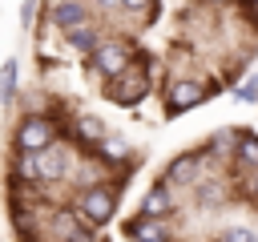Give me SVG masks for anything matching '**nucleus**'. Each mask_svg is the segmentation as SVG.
<instances>
[{"label": "nucleus", "instance_id": "obj_1", "mask_svg": "<svg viewBox=\"0 0 258 242\" xmlns=\"http://www.w3.org/2000/svg\"><path fill=\"white\" fill-rule=\"evenodd\" d=\"M105 97H109L113 105H121V109H133V105H141V101L149 97V65L141 60L133 73L125 69V73L109 77V89H105Z\"/></svg>", "mask_w": 258, "mask_h": 242}, {"label": "nucleus", "instance_id": "obj_2", "mask_svg": "<svg viewBox=\"0 0 258 242\" xmlns=\"http://www.w3.org/2000/svg\"><path fill=\"white\" fill-rule=\"evenodd\" d=\"M77 214L89 226H105L117 214V190L113 186H85V194L77 198Z\"/></svg>", "mask_w": 258, "mask_h": 242}, {"label": "nucleus", "instance_id": "obj_3", "mask_svg": "<svg viewBox=\"0 0 258 242\" xmlns=\"http://www.w3.org/2000/svg\"><path fill=\"white\" fill-rule=\"evenodd\" d=\"M16 149L20 153H36V149H44V145H52L56 141V121L52 117H44V113H28L20 125H16Z\"/></svg>", "mask_w": 258, "mask_h": 242}, {"label": "nucleus", "instance_id": "obj_4", "mask_svg": "<svg viewBox=\"0 0 258 242\" xmlns=\"http://www.w3.org/2000/svg\"><path fill=\"white\" fill-rule=\"evenodd\" d=\"M64 173H69V153L56 141L32 153V182H60Z\"/></svg>", "mask_w": 258, "mask_h": 242}, {"label": "nucleus", "instance_id": "obj_5", "mask_svg": "<svg viewBox=\"0 0 258 242\" xmlns=\"http://www.w3.org/2000/svg\"><path fill=\"white\" fill-rule=\"evenodd\" d=\"M206 85H198V81H173L169 89H165V113L169 117H181L185 109H194V105H202L206 101Z\"/></svg>", "mask_w": 258, "mask_h": 242}, {"label": "nucleus", "instance_id": "obj_6", "mask_svg": "<svg viewBox=\"0 0 258 242\" xmlns=\"http://www.w3.org/2000/svg\"><path fill=\"white\" fill-rule=\"evenodd\" d=\"M93 69L109 81V77H117V73H125L129 69V48L125 44H117V40H109V44H97L93 48Z\"/></svg>", "mask_w": 258, "mask_h": 242}, {"label": "nucleus", "instance_id": "obj_7", "mask_svg": "<svg viewBox=\"0 0 258 242\" xmlns=\"http://www.w3.org/2000/svg\"><path fill=\"white\" fill-rule=\"evenodd\" d=\"M125 234H129L133 242H165V238H169V234H165V222H161V218H149V214L125 222Z\"/></svg>", "mask_w": 258, "mask_h": 242}, {"label": "nucleus", "instance_id": "obj_8", "mask_svg": "<svg viewBox=\"0 0 258 242\" xmlns=\"http://www.w3.org/2000/svg\"><path fill=\"white\" fill-rule=\"evenodd\" d=\"M169 210H173V190H169V182H157V186L145 194L141 214H149V218H165Z\"/></svg>", "mask_w": 258, "mask_h": 242}, {"label": "nucleus", "instance_id": "obj_9", "mask_svg": "<svg viewBox=\"0 0 258 242\" xmlns=\"http://www.w3.org/2000/svg\"><path fill=\"white\" fill-rule=\"evenodd\" d=\"M202 169V153H181L165 165V182H194Z\"/></svg>", "mask_w": 258, "mask_h": 242}, {"label": "nucleus", "instance_id": "obj_10", "mask_svg": "<svg viewBox=\"0 0 258 242\" xmlns=\"http://www.w3.org/2000/svg\"><path fill=\"white\" fill-rule=\"evenodd\" d=\"M52 20H56V28H77V24H85L89 20V12H85V4H77V0H64V4H56V12H52Z\"/></svg>", "mask_w": 258, "mask_h": 242}, {"label": "nucleus", "instance_id": "obj_11", "mask_svg": "<svg viewBox=\"0 0 258 242\" xmlns=\"http://www.w3.org/2000/svg\"><path fill=\"white\" fill-rule=\"evenodd\" d=\"M234 153H238V165L242 169H258V137L254 133H238Z\"/></svg>", "mask_w": 258, "mask_h": 242}, {"label": "nucleus", "instance_id": "obj_12", "mask_svg": "<svg viewBox=\"0 0 258 242\" xmlns=\"http://www.w3.org/2000/svg\"><path fill=\"white\" fill-rule=\"evenodd\" d=\"M69 44L73 48H85V52H93L97 48V24H77V28H69Z\"/></svg>", "mask_w": 258, "mask_h": 242}, {"label": "nucleus", "instance_id": "obj_13", "mask_svg": "<svg viewBox=\"0 0 258 242\" xmlns=\"http://www.w3.org/2000/svg\"><path fill=\"white\" fill-rule=\"evenodd\" d=\"M97 153H101L105 161H113V165L129 161V145H125V141H117V137H101V141H97Z\"/></svg>", "mask_w": 258, "mask_h": 242}, {"label": "nucleus", "instance_id": "obj_14", "mask_svg": "<svg viewBox=\"0 0 258 242\" xmlns=\"http://www.w3.org/2000/svg\"><path fill=\"white\" fill-rule=\"evenodd\" d=\"M77 137L89 141V145H97V141L105 137V125H101L97 117H81V121H77Z\"/></svg>", "mask_w": 258, "mask_h": 242}, {"label": "nucleus", "instance_id": "obj_15", "mask_svg": "<svg viewBox=\"0 0 258 242\" xmlns=\"http://www.w3.org/2000/svg\"><path fill=\"white\" fill-rule=\"evenodd\" d=\"M16 93V60H4V69H0V101H8Z\"/></svg>", "mask_w": 258, "mask_h": 242}, {"label": "nucleus", "instance_id": "obj_16", "mask_svg": "<svg viewBox=\"0 0 258 242\" xmlns=\"http://www.w3.org/2000/svg\"><path fill=\"white\" fill-rule=\"evenodd\" d=\"M222 242H258V234L246 230V226H230V230L222 234Z\"/></svg>", "mask_w": 258, "mask_h": 242}, {"label": "nucleus", "instance_id": "obj_17", "mask_svg": "<svg viewBox=\"0 0 258 242\" xmlns=\"http://www.w3.org/2000/svg\"><path fill=\"white\" fill-rule=\"evenodd\" d=\"M238 101H246V105L258 101V77H246V85L238 89Z\"/></svg>", "mask_w": 258, "mask_h": 242}, {"label": "nucleus", "instance_id": "obj_18", "mask_svg": "<svg viewBox=\"0 0 258 242\" xmlns=\"http://www.w3.org/2000/svg\"><path fill=\"white\" fill-rule=\"evenodd\" d=\"M32 8H36V0H24V4H20V24H24V28H32Z\"/></svg>", "mask_w": 258, "mask_h": 242}, {"label": "nucleus", "instance_id": "obj_19", "mask_svg": "<svg viewBox=\"0 0 258 242\" xmlns=\"http://www.w3.org/2000/svg\"><path fill=\"white\" fill-rule=\"evenodd\" d=\"M246 198H250V202H258V177H250V182H246Z\"/></svg>", "mask_w": 258, "mask_h": 242}, {"label": "nucleus", "instance_id": "obj_20", "mask_svg": "<svg viewBox=\"0 0 258 242\" xmlns=\"http://www.w3.org/2000/svg\"><path fill=\"white\" fill-rule=\"evenodd\" d=\"M121 4H125V8H145L149 0H121Z\"/></svg>", "mask_w": 258, "mask_h": 242}, {"label": "nucleus", "instance_id": "obj_21", "mask_svg": "<svg viewBox=\"0 0 258 242\" xmlns=\"http://www.w3.org/2000/svg\"><path fill=\"white\" fill-rule=\"evenodd\" d=\"M101 4H117V0H101Z\"/></svg>", "mask_w": 258, "mask_h": 242}]
</instances>
